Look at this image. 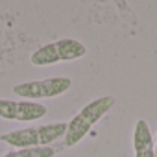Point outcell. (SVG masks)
Masks as SVG:
<instances>
[{"instance_id":"4","label":"cell","mask_w":157,"mask_h":157,"mask_svg":"<svg viewBox=\"0 0 157 157\" xmlns=\"http://www.w3.org/2000/svg\"><path fill=\"white\" fill-rule=\"evenodd\" d=\"M0 142H6V144L15 146V148H19V150L41 146L39 128H24V129H17V131L6 133V135L0 137Z\"/></svg>"},{"instance_id":"1","label":"cell","mask_w":157,"mask_h":157,"mask_svg":"<svg viewBox=\"0 0 157 157\" xmlns=\"http://www.w3.org/2000/svg\"><path fill=\"white\" fill-rule=\"evenodd\" d=\"M113 105H115V98L113 96H100V98L93 100L91 104H87L80 113L68 122L67 133L63 137L65 139V146L67 148L76 146L105 113H109V109Z\"/></svg>"},{"instance_id":"9","label":"cell","mask_w":157,"mask_h":157,"mask_svg":"<svg viewBox=\"0 0 157 157\" xmlns=\"http://www.w3.org/2000/svg\"><path fill=\"white\" fill-rule=\"evenodd\" d=\"M17 117V102L0 98V118L4 120H15Z\"/></svg>"},{"instance_id":"3","label":"cell","mask_w":157,"mask_h":157,"mask_svg":"<svg viewBox=\"0 0 157 157\" xmlns=\"http://www.w3.org/2000/svg\"><path fill=\"white\" fill-rule=\"evenodd\" d=\"M133 148L135 157H155V142L146 120H139L133 131Z\"/></svg>"},{"instance_id":"10","label":"cell","mask_w":157,"mask_h":157,"mask_svg":"<svg viewBox=\"0 0 157 157\" xmlns=\"http://www.w3.org/2000/svg\"><path fill=\"white\" fill-rule=\"evenodd\" d=\"M4 157H19V151H10V153H6Z\"/></svg>"},{"instance_id":"11","label":"cell","mask_w":157,"mask_h":157,"mask_svg":"<svg viewBox=\"0 0 157 157\" xmlns=\"http://www.w3.org/2000/svg\"><path fill=\"white\" fill-rule=\"evenodd\" d=\"M155 157H157V142H155Z\"/></svg>"},{"instance_id":"5","label":"cell","mask_w":157,"mask_h":157,"mask_svg":"<svg viewBox=\"0 0 157 157\" xmlns=\"http://www.w3.org/2000/svg\"><path fill=\"white\" fill-rule=\"evenodd\" d=\"M46 115V107L39 102H32V100H21L17 102V117L15 120L19 122H33L39 120Z\"/></svg>"},{"instance_id":"7","label":"cell","mask_w":157,"mask_h":157,"mask_svg":"<svg viewBox=\"0 0 157 157\" xmlns=\"http://www.w3.org/2000/svg\"><path fill=\"white\" fill-rule=\"evenodd\" d=\"M32 65L35 67H48V65H56L59 63V52H57V46L56 43H50V44H44L41 46L39 50H35L30 57Z\"/></svg>"},{"instance_id":"2","label":"cell","mask_w":157,"mask_h":157,"mask_svg":"<svg viewBox=\"0 0 157 157\" xmlns=\"http://www.w3.org/2000/svg\"><path fill=\"white\" fill-rule=\"evenodd\" d=\"M72 82L68 78L56 76L48 80H39V82H26V83H17L13 87V93L21 96L22 100H32L35 102L37 98H56L65 94L70 89Z\"/></svg>"},{"instance_id":"8","label":"cell","mask_w":157,"mask_h":157,"mask_svg":"<svg viewBox=\"0 0 157 157\" xmlns=\"http://www.w3.org/2000/svg\"><path fill=\"white\" fill-rule=\"evenodd\" d=\"M17 151H19V157H54L56 155L54 146H35V148H24Z\"/></svg>"},{"instance_id":"6","label":"cell","mask_w":157,"mask_h":157,"mask_svg":"<svg viewBox=\"0 0 157 157\" xmlns=\"http://www.w3.org/2000/svg\"><path fill=\"white\" fill-rule=\"evenodd\" d=\"M56 46H57L61 61H74L87 54L85 44L76 39H59V41H56Z\"/></svg>"}]
</instances>
